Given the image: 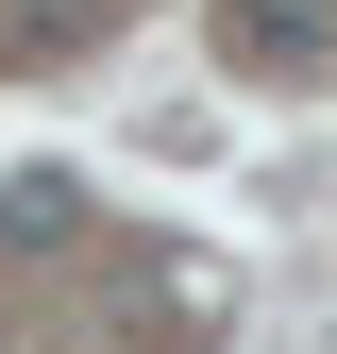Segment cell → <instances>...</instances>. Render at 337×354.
I'll return each mask as SVG.
<instances>
[{
  "mask_svg": "<svg viewBox=\"0 0 337 354\" xmlns=\"http://www.w3.org/2000/svg\"><path fill=\"white\" fill-rule=\"evenodd\" d=\"M68 219H84V186H68V169H17V186H0V253H51Z\"/></svg>",
  "mask_w": 337,
  "mask_h": 354,
  "instance_id": "cell-2",
  "label": "cell"
},
{
  "mask_svg": "<svg viewBox=\"0 0 337 354\" xmlns=\"http://www.w3.org/2000/svg\"><path fill=\"white\" fill-rule=\"evenodd\" d=\"M236 68H337V0H220Z\"/></svg>",
  "mask_w": 337,
  "mask_h": 354,
  "instance_id": "cell-1",
  "label": "cell"
}]
</instances>
